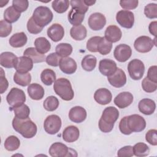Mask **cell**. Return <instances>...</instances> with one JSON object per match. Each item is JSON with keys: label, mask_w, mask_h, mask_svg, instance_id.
<instances>
[{"label": "cell", "mask_w": 157, "mask_h": 157, "mask_svg": "<svg viewBox=\"0 0 157 157\" xmlns=\"http://www.w3.org/2000/svg\"><path fill=\"white\" fill-rule=\"evenodd\" d=\"M12 126L15 131L26 139L33 138L37 133V126L29 117L20 119L15 117L12 120Z\"/></svg>", "instance_id": "obj_1"}, {"label": "cell", "mask_w": 157, "mask_h": 157, "mask_svg": "<svg viewBox=\"0 0 157 157\" xmlns=\"http://www.w3.org/2000/svg\"><path fill=\"white\" fill-rule=\"evenodd\" d=\"M55 93L64 101H71L74 98V93L70 81L65 78H59L53 85Z\"/></svg>", "instance_id": "obj_2"}, {"label": "cell", "mask_w": 157, "mask_h": 157, "mask_svg": "<svg viewBox=\"0 0 157 157\" xmlns=\"http://www.w3.org/2000/svg\"><path fill=\"white\" fill-rule=\"evenodd\" d=\"M32 17L38 26L44 28L52 21L53 14L48 7L41 6L35 9Z\"/></svg>", "instance_id": "obj_3"}, {"label": "cell", "mask_w": 157, "mask_h": 157, "mask_svg": "<svg viewBox=\"0 0 157 157\" xmlns=\"http://www.w3.org/2000/svg\"><path fill=\"white\" fill-rule=\"evenodd\" d=\"M126 124L129 129L132 132H141L146 127L145 119L138 114L126 116Z\"/></svg>", "instance_id": "obj_4"}, {"label": "cell", "mask_w": 157, "mask_h": 157, "mask_svg": "<svg viewBox=\"0 0 157 157\" xmlns=\"http://www.w3.org/2000/svg\"><path fill=\"white\" fill-rule=\"evenodd\" d=\"M128 71L132 79L140 80L142 78L145 72L144 64L140 59H134L128 63Z\"/></svg>", "instance_id": "obj_5"}, {"label": "cell", "mask_w": 157, "mask_h": 157, "mask_svg": "<svg viewBox=\"0 0 157 157\" xmlns=\"http://www.w3.org/2000/svg\"><path fill=\"white\" fill-rule=\"evenodd\" d=\"M6 100L12 107H17L24 104L26 101V95L22 90L12 88L6 96Z\"/></svg>", "instance_id": "obj_6"}, {"label": "cell", "mask_w": 157, "mask_h": 157, "mask_svg": "<svg viewBox=\"0 0 157 157\" xmlns=\"http://www.w3.org/2000/svg\"><path fill=\"white\" fill-rule=\"evenodd\" d=\"M61 127V120L56 115L48 116L44 121V128L46 132L49 134H55L59 132Z\"/></svg>", "instance_id": "obj_7"}, {"label": "cell", "mask_w": 157, "mask_h": 157, "mask_svg": "<svg viewBox=\"0 0 157 157\" xmlns=\"http://www.w3.org/2000/svg\"><path fill=\"white\" fill-rule=\"evenodd\" d=\"M116 20L118 23L123 28L130 29L134 25V15L131 11L121 10L117 12Z\"/></svg>", "instance_id": "obj_8"}, {"label": "cell", "mask_w": 157, "mask_h": 157, "mask_svg": "<svg viewBox=\"0 0 157 157\" xmlns=\"http://www.w3.org/2000/svg\"><path fill=\"white\" fill-rule=\"evenodd\" d=\"M154 45L153 40L147 36H142L137 37L134 43L135 49L140 53H147L150 52Z\"/></svg>", "instance_id": "obj_9"}, {"label": "cell", "mask_w": 157, "mask_h": 157, "mask_svg": "<svg viewBox=\"0 0 157 157\" xmlns=\"http://www.w3.org/2000/svg\"><path fill=\"white\" fill-rule=\"evenodd\" d=\"M132 50L127 44H121L117 45L113 52L115 58L119 62H125L131 56Z\"/></svg>", "instance_id": "obj_10"}, {"label": "cell", "mask_w": 157, "mask_h": 157, "mask_svg": "<svg viewBox=\"0 0 157 157\" xmlns=\"http://www.w3.org/2000/svg\"><path fill=\"white\" fill-rule=\"evenodd\" d=\"M107 80L112 86L115 88H121L126 83V75L124 71L117 67L113 74L107 77Z\"/></svg>", "instance_id": "obj_11"}, {"label": "cell", "mask_w": 157, "mask_h": 157, "mask_svg": "<svg viewBox=\"0 0 157 157\" xmlns=\"http://www.w3.org/2000/svg\"><path fill=\"white\" fill-rule=\"evenodd\" d=\"M88 23L91 29L94 31L101 30L106 23V18L101 13L95 12L89 17Z\"/></svg>", "instance_id": "obj_12"}, {"label": "cell", "mask_w": 157, "mask_h": 157, "mask_svg": "<svg viewBox=\"0 0 157 157\" xmlns=\"http://www.w3.org/2000/svg\"><path fill=\"white\" fill-rule=\"evenodd\" d=\"M33 67V61L31 59L25 56L17 57L14 65V68L17 72L22 74L28 73L31 71Z\"/></svg>", "instance_id": "obj_13"}, {"label": "cell", "mask_w": 157, "mask_h": 157, "mask_svg": "<svg viewBox=\"0 0 157 157\" xmlns=\"http://www.w3.org/2000/svg\"><path fill=\"white\" fill-rule=\"evenodd\" d=\"M117 69L116 63L110 59H103L99 61V70L100 72L105 75L109 76L113 74Z\"/></svg>", "instance_id": "obj_14"}, {"label": "cell", "mask_w": 157, "mask_h": 157, "mask_svg": "<svg viewBox=\"0 0 157 157\" xmlns=\"http://www.w3.org/2000/svg\"><path fill=\"white\" fill-rule=\"evenodd\" d=\"M133 101L132 94L128 91L119 93L114 99V104L120 109H124L130 105Z\"/></svg>", "instance_id": "obj_15"}, {"label": "cell", "mask_w": 157, "mask_h": 157, "mask_svg": "<svg viewBox=\"0 0 157 157\" xmlns=\"http://www.w3.org/2000/svg\"><path fill=\"white\" fill-rule=\"evenodd\" d=\"M47 36L53 42H58L63 38L64 29L60 24L54 23L48 28Z\"/></svg>", "instance_id": "obj_16"}, {"label": "cell", "mask_w": 157, "mask_h": 157, "mask_svg": "<svg viewBox=\"0 0 157 157\" xmlns=\"http://www.w3.org/2000/svg\"><path fill=\"white\" fill-rule=\"evenodd\" d=\"M86 110L81 106H75L71 108L69 112V119L76 123L83 122L86 118Z\"/></svg>", "instance_id": "obj_17"}, {"label": "cell", "mask_w": 157, "mask_h": 157, "mask_svg": "<svg viewBox=\"0 0 157 157\" xmlns=\"http://www.w3.org/2000/svg\"><path fill=\"white\" fill-rule=\"evenodd\" d=\"M119 117V112L117 108L113 106L106 107L102 112L101 118L105 123L114 124Z\"/></svg>", "instance_id": "obj_18"}, {"label": "cell", "mask_w": 157, "mask_h": 157, "mask_svg": "<svg viewBox=\"0 0 157 157\" xmlns=\"http://www.w3.org/2000/svg\"><path fill=\"white\" fill-rule=\"evenodd\" d=\"M69 148L64 144L55 142L49 148V154L52 157L68 156Z\"/></svg>", "instance_id": "obj_19"}, {"label": "cell", "mask_w": 157, "mask_h": 157, "mask_svg": "<svg viewBox=\"0 0 157 157\" xmlns=\"http://www.w3.org/2000/svg\"><path fill=\"white\" fill-rule=\"evenodd\" d=\"M59 68L61 71L66 74H74L77 68L75 61L70 57L63 58L59 62Z\"/></svg>", "instance_id": "obj_20"}, {"label": "cell", "mask_w": 157, "mask_h": 157, "mask_svg": "<svg viewBox=\"0 0 157 157\" xmlns=\"http://www.w3.org/2000/svg\"><path fill=\"white\" fill-rule=\"evenodd\" d=\"M112 98L111 92L107 88H99L97 90L94 94V100L101 105H106L109 104Z\"/></svg>", "instance_id": "obj_21"}, {"label": "cell", "mask_w": 157, "mask_h": 157, "mask_svg": "<svg viewBox=\"0 0 157 157\" xmlns=\"http://www.w3.org/2000/svg\"><path fill=\"white\" fill-rule=\"evenodd\" d=\"M104 37L110 42L114 43L119 41L122 36L121 29L115 25L109 26L105 31Z\"/></svg>", "instance_id": "obj_22"}, {"label": "cell", "mask_w": 157, "mask_h": 157, "mask_svg": "<svg viewBox=\"0 0 157 157\" xmlns=\"http://www.w3.org/2000/svg\"><path fill=\"white\" fill-rule=\"evenodd\" d=\"M138 108L141 113L144 115H150L154 113L156 109V104L152 99L144 98L139 101Z\"/></svg>", "instance_id": "obj_23"}, {"label": "cell", "mask_w": 157, "mask_h": 157, "mask_svg": "<svg viewBox=\"0 0 157 157\" xmlns=\"http://www.w3.org/2000/svg\"><path fill=\"white\" fill-rule=\"evenodd\" d=\"M80 136V132L78 128L75 126H67L63 132V139L67 142H74L76 141Z\"/></svg>", "instance_id": "obj_24"}, {"label": "cell", "mask_w": 157, "mask_h": 157, "mask_svg": "<svg viewBox=\"0 0 157 157\" xmlns=\"http://www.w3.org/2000/svg\"><path fill=\"white\" fill-rule=\"evenodd\" d=\"M28 93L29 97L33 100H40L44 96V89L38 83H31L28 87Z\"/></svg>", "instance_id": "obj_25"}, {"label": "cell", "mask_w": 157, "mask_h": 157, "mask_svg": "<svg viewBox=\"0 0 157 157\" xmlns=\"http://www.w3.org/2000/svg\"><path fill=\"white\" fill-rule=\"evenodd\" d=\"M28 38L26 34L23 32H20L13 34L9 40V44L14 48L22 47L26 44Z\"/></svg>", "instance_id": "obj_26"}, {"label": "cell", "mask_w": 157, "mask_h": 157, "mask_svg": "<svg viewBox=\"0 0 157 157\" xmlns=\"http://www.w3.org/2000/svg\"><path fill=\"white\" fill-rule=\"evenodd\" d=\"M17 56L12 52H2L0 55V64L6 68L14 67Z\"/></svg>", "instance_id": "obj_27"}, {"label": "cell", "mask_w": 157, "mask_h": 157, "mask_svg": "<svg viewBox=\"0 0 157 157\" xmlns=\"http://www.w3.org/2000/svg\"><path fill=\"white\" fill-rule=\"evenodd\" d=\"M23 56L29 58L34 63L44 62L46 59L45 55L39 53L34 47L27 48L23 52Z\"/></svg>", "instance_id": "obj_28"}, {"label": "cell", "mask_w": 157, "mask_h": 157, "mask_svg": "<svg viewBox=\"0 0 157 157\" xmlns=\"http://www.w3.org/2000/svg\"><path fill=\"white\" fill-rule=\"evenodd\" d=\"M70 34L74 40H82L86 37L87 31L86 28L82 25L74 26L71 28Z\"/></svg>", "instance_id": "obj_29"}, {"label": "cell", "mask_w": 157, "mask_h": 157, "mask_svg": "<svg viewBox=\"0 0 157 157\" xmlns=\"http://www.w3.org/2000/svg\"><path fill=\"white\" fill-rule=\"evenodd\" d=\"M34 45L37 51L42 55L47 53L51 48L50 42L44 37H37L34 41Z\"/></svg>", "instance_id": "obj_30"}, {"label": "cell", "mask_w": 157, "mask_h": 157, "mask_svg": "<svg viewBox=\"0 0 157 157\" xmlns=\"http://www.w3.org/2000/svg\"><path fill=\"white\" fill-rule=\"evenodd\" d=\"M20 13L18 12L12 6L7 8L4 12V20L9 23L16 22L20 17Z\"/></svg>", "instance_id": "obj_31"}, {"label": "cell", "mask_w": 157, "mask_h": 157, "mask_svg": "<svg viewBox=\"0 0 157 157\" xmlns=\"http://www.w3.org/2000/svg\"><path fill=\"white\" fill-rule=\"evenodd\" d=\"M97 63L96 58L92 55H88L83 57L81 65L82 68L86 71H92L96 67Z\"/></svg>", "instance_id": "obj_32"}, {"label": "cell", "mask_w": 157, "mask_h": 157, "mask_svg": "<svg viewBox=\"0 0 157 157\" xmlns=\"http://www.w3.org/2000/svg\"><path fill=\"white\" fill-rule=\"evenodd\" d=\"M13 81L18 85L26 86L29 85L31 81V75L29 73H19L16 72L13 75Z\"/></svg>", "instance_id": "obj_33"}, {"label": "cell", "mask_w": 157, "mask_h": 157, "mask_svg": "<svg viewBox=\"0 0 157 157\" xmlns=\"http://www.w3.org/2000/svg\"><path fill=\"white\" fill-rule=\"evenodd\" d=\"M40 79L45 85H51L56 80L55 72L50 69H45L40 74Z\"/></svg>", "instance_id": "obj_34"}, {"label": "cell", "mask_w": 157, "mask_h": 157, "mask_svg": "<svg viewBox=\"0 0 157 157\" xmlns=\"http://www.w3.org/2000/svg\"><path fill=\"white\" fill-rule=\"evenodd\" d=\"M67 18L68 21L72 25L78 26L81 25L83 22L85 18V14L81 13L75 10L71 9L68 13Z\"/></svg>", "instance_id": "obj_35"}, {"label": "cell", "mask_w": 157, "mask_h": 157, "mask_svg": "<svg viewBox=\"0 0 157 157\" xmlns=\"http://www.w3.org/2000/svg\"><path fill=\"white\" fill-rule=\"evenodd\" d=\"M11 110L13 111L15 117L20 119L27 118L30 114V109L29 107L25 104L17 107H11Z\"/></svg>", "instance_id": "obj_36"}, {"label": "cell", "mask_w": 157, "mask_h": 157, "mask_svg": "<svg viewBox=\"0 0 157 157\" xmlns=\"http://www.w3.org/2000/svg\"><path fill=\"white\" fill-rule=\"evenodd\" d=\"M72 47L68 43H60L55 48L56 53L60 57H68L72 52Z\"/></svg>", "instance_id": "obj_37"}, {"label": "cell", "mask_w": 157, "mask_h": 157, "mask_svg": "<svg viewBox=\"0 0 157 157\" xmlns=\"http://www.w3.org/2000/svg\"><path fill=\"white\" fill-rule=\"evenodd\" d=\"M132 149L134 155L138 157L146 156L150 153V148L148 146L143 142L136 144L134 147H132Z\"/></svg>", "instance_id": "obj_38"}, {"label": "cell", "mask_w": 157, "mask_h": 157, "mask_svg": "<svg viewBox=\"0 0 157 157\" xmlns=\"http://www.w3.org/2000/svg\"><path fill=\"white\" fill-rule=\"evenodd\" d=\"M20 145L19 139L15 136H9L4 142V147L8 151H15L17 150Z\"/></svg>", "instance_id": "obj_39"}, {"label": "cell", "mask_w": 157, "mask_h": 157, "mask_svg": "<svg viewBox=\"0 0 157 157\" xmlns=\"http://www.w3.org/2000/svg\"><path fill=\"white\" fill-rule=\"evenodd\" d=\"M69 4L70 2L67 0H55L52 2V7L57 13H63L67 11Z\"/></svg>", "instance_id": "obj_40"}, {"label": "cell", "mask_w": 157, "mask_h": 157, "mask_svg": "<svg viewBox=\"0 0 157 157\" xmlns=\"http://www.w3.org/2000/svg\"><path fill=\"white\" fill-rule=\"evenodd\" d=\"M44 109L49 112L55 110L59 106V101L54 96H50L47 97L43 103Z\"/></svg>", "instance_id": "obj_41"}, {"label": "cell", "mask_w": 157, "mask_h": 157, "mask_svg": "<svg viewBox=\"0 0 157 157\" xmlns=\"http://www.w3.org/2000/svg\"><path fill=\"white\" fill-rule=\"evenodd\" d=\"M112 48V44L108 41L104 37H101V39L98 45V52L102 55L109 54Z\"/></svg>", "instance_id": "obj_42"}, {"label": "cell", "mask_w": 157, "mask_h": 157, "mask_svg": "<svg viewBox=\"0 0 157 157\" xmlns=\"http://www.w3.org/2000/svg\"><path fill=\"white\" fill-rule=\"evenodd\" d=\"M72 9L75 10L76 11L85 14L88 10V6H87L84 0H72L70 1Z\"/></svg>", "instance_id": "obj_43"}, {"label": "cell", "mask_w": 157, "mask_h": 157, "mask_svg": "<svg viewBox=\"0 0 157 157\" xmlns=\"http://www.w3.org/2000/svg\"><path fill=\"white\" fill-rule=\"evenodd\" d=\"M144 13L150 19L156 18L157 17V4L150 3L146 5L144 8Z\"/></svg>", "instance_id": "obj_44"}, {"label": "cell", "mask_w": 157, "mask_h": 157, "mask_svg": "<svg viewBox=\"0 0 157 157\" xmlns=\"http://www.w3.org/2000/svg\"><path fill=\"white\" fill-rule=\"evenodd\" d=\"M142 89L147 93H152L157 89V83L153 82L149 80L147 77L142 82Z\"/></svg>", "instance_id": "obj_45"}, {"label": "cell", "mask_w": 157, "mask_h": 157, "mask_svg": "<svg viewBox=\"0 0 157 157\" xmlns=\"http://www.w3.org/2000/svg\"><path fill=\"white\" fill-rule=\"evenodd\" d=\"M12 26L11 23H8L4 20L0 21V36L6 37L8 36L12 32Z\"/></svg>", "instance_id": "obj_46"}, {"label": "cell", "mask_w": 157, "mask_h": 157, "mask_svg": "<svg viewBox=\"0 0 157 157\" xmlns=\"http://www.w3.org/2000/svg\"><path fill=\"white\" fill-rule=\"evenodd\" d=\"M101 39L100 36H93L90 38L86 42V48L91 52H98V45Z\"/></svg>", "instance_id": "obj_47"}, {"label": "cell", "mask_w": 157, "mask_h": 157, "mask_svg": "<svg viewBox=\"0 0 157 157\" xmlns=\"http://www.w3.org/2000/svg\"><path fill=\"white\" fill-rule=\"evenodd\" d=\"M12 6L20 13L26 11L29 6V2L27 0H13Z\"/></svg>", "instance_id": "obj_48"}, {"label": "cell", "mask_w": 157, "mask_h": 157, "mask_svg": "<svg viewBox=\"0 0 157 157\" xmlns=\"http://www.w3.org/2000/svg\"><path fill=\"white\" fill-rule=\"evenodd\" d=\"M27 29L29 33L37 34L40 33L42 31L43 28L38 26L34 22L33 17H31L27 22Z\"/></svg>", "instance_id": "obj_49"}, {"label": "cell", "mask_w": 157, "mask_h": 157, "mask_svg": "<svg viewBox=\"0 0 157 157\" xmlns=\"http://www.w3.org/2000/svg\"><path fill=\"white\" fill-rule=\"evenodd\" d=\"M61 59V57L58 56L56 53H52L46 57L45 61L47 64L52 66L56 67L59 65Z\"/></svg>", "instance_id": "obj_50"}, {"label": "cell", "mask_w": 157, "mask_h": 157, "mask_svg": "<svg viewBox=\"0 0 157 157\" xmlns=\"http://www.w3.org/2000/svg\"><path fill=\"white\" fill-rule=\"evenodd\" d=\"M145 140L150 145L156 146L157 145V131L150 129L145 134Z\"/></svg>", "instance_id": "obj_51"}, {"label": "cell", "mask_w": 157, "mask_h": 157, "mask_svg": "<svg viewBox=\"0 0 157 157\" xmlns=\"http://www.w3.org/2000/svg\"><path fill=\"white\" fill-rule=\"evenodd\" d=\"M137 0H121L120 1V6L126 10L134 9L138 6Z\"/></svg>", "instance_id": "obj_52"}, {"label": "cell", "mask_w": 157, "mask_h": 157, "mask_svg": "<svg viewBox=\"0 0 157 157\" xmlns=\"http://www.w3.org/2000/svg\"><path fill=\"white\" fill-rule=\"evenodd\" d=\"M117 155L120 157H131L134 155L132 147L131 145L124 146L118 150Z\"/></svg>", "instance_id": "obj_53"}, {"label": "cell", "mask_w": 157, "mask_h": 157, "mask_svg": "<svg viewBox=\"0 0 157 157\" xmlns=\"http://www.w3.org/2000/svg\"><path fill=\"white\" fill-rule=\"evenodd\" d=\"M1 69V79H0V89H1V94H2L4 92H5L9 86V83L7 80L6 79L4 74V72L2 69V68Z\"/></svg>", "instance_id": "obj_54"}, {"label": "cell", "mask_w": 157, "mask_h": 157, "mask_svg": "<svg viewBox=\"0 0 157 157\" xmlns=\"http://www.w3.org/2000/svg\"><path fill=\"white\" fill-rule=\"evenodd\" d=\"M119 129L121 133L125 135H129L132 132L129 129L126 124V116L121 118L119 123Z\"/></svg>", "instance_id": "obj_55"}, {"label": "cell", "mask_w": 157, "mask_h": 157, "mask_svg": "<svg viewBox=\"0 0 157 157\" xmlns=\"http://www.w3.org/2000/svg\"><path fill=\"white\" fill-rule=\"evenodd\" d=\"M98 124H99V129L103 132H110L113 129V126H114V124H108V123H105V121H104L101 118L99 119Z\"/></svg>", "instance_id": "obj_56"}, {"label": "cell", "mask_w": 157, "mask_h": 157, "mask_svg": "<svg viewBox=\"0 0 157 157\" xmlns=\"http://www.w3.org/2000/svg\"><path fill=\"white\" fill-rule=\"evenodd\" d=\"M156 71H157V66H150L147 72V77L153 82L157 83V77H156Z\"/></svg>", "instance_id": "obj_57"}, {"label": "cell", "mask_w": 157, "mask_h": 157, "mask_svg": "<svg viewBox=\"0 0 157 157\" xmlns=\"http://www.w3.org/2000/svg\"><path fill=\"white\" fill-rule=\"evenodd\" d=\"M156 26H157V22L156 21H152L150 23L148 26L149 32L156 37Z\"/></svg>", "instance_id": "obj_58"}, {"label": "cell", "mask_w": 157, "mask_h": 157, "mask_svg": "<svg viewBox=\"0 0 157 157\" xmlns=\"http://www.w3.org/2000/svg\"><path fill=\"white\" fill-rule=\"evenodd\" d=\"M84 2L85 3V4L87 6H93L95 2H96V1H88V0H84Z\"/></svg>", "instance_id": "obj_59"}]
</instances>
